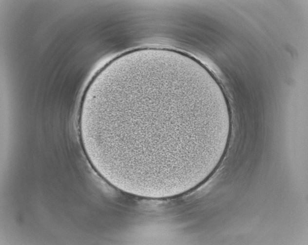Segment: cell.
Wrapping results in <instances>:
<instances>
[{
  "instance_id": "1",
  "label": "cell",
  "mask_w": 308,
  "mask_h": 245,
  "mask_svg": "<svg viewBox=\"0 0 308 245\" xmlns=\"http://www.w3.org/2000/svg\"><path fill=\"white\" fill-rule=\"evenodd\" d=\"M202 96L177 81L152 79L130 87L110 103L108 130L119 147L143 134L161 149H174L187 137L212 131L214 117ZM184 141V140H183ZM157 142V145L158 143Z\"/></svg>"
}]
</instances>
